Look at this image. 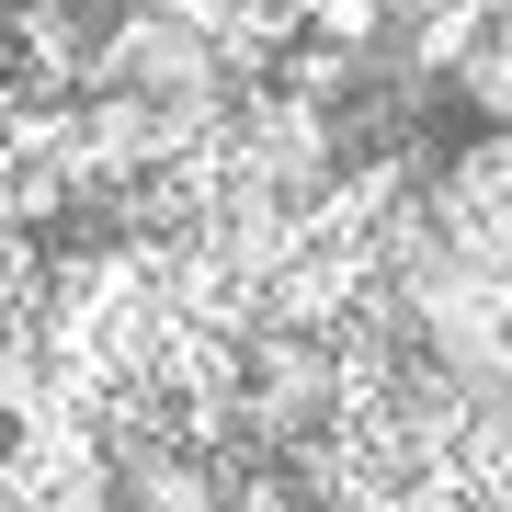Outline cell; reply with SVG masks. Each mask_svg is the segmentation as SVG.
I'll list each match as a JSON object with an SVG mask.
<instances>
[{
    "label": "cell",
    "instance_id": "cell-1",
    "mask_svg": "<svg viewBox=\"0 0 512 512\" xmlns=\"http://www.w3.org/2000/svg\"><path fill=\"white\" fill-rule=\"evenodd\" d=\"M444 80H456V92H467V103H478V114H490V126L512 137V0H501L490 23H467L456 46H444Z\"/></svg>",
    "mask_w": 512,
    "mask_h": 512
},
{
    "label": "cell",
    "instance_id": "cell-2",
    "mask_svg": "<svg viewBox=\"0 0 512 512\" xmlns=\"http://www.w3.org/2000/svg\"><path fill=\"white\" fill-rule=\"evenodd\" d=\"M490 12H501V0H376V23H387V35H410L433 69H444V46H456L467 23H490Z\"/></svg>",
    "mask_w": 512,
    "mask_h": 512
}]
</instances>
